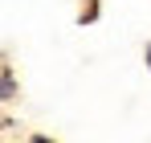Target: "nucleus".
<instances>
[{
  "instance_id": "f257e3e1",
  "label": "nucleus",
  "mask_w": 151,
  "mask_h": 143,
  "mask_svg": "<svg viewBox=\"0 0 151 143\" xmlns=\"http://www.w3.org/2000/svg\"><path fill=\"white\" fill-rule=\"evenodd\" d=\"M12 94V78H8V74H0V98H8Z\"/></svg>"
},
{
  "instance_id": "f03ea898",
  "label": "nucleus",
  "mask_w": 151,
  "mask_h": 143,
  "mask_svg": "<svg viewBox=\"0 0 151 143\" xmlns=\"http://www.w3.org/2000/svg\"><path fill=\"white\" fill-rule=\"evenodd\" d=\"M33 143H49V139H33Z\"/></svg>"
}]
</instances>
